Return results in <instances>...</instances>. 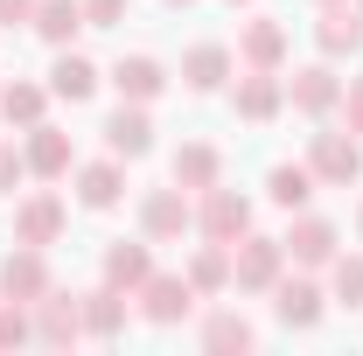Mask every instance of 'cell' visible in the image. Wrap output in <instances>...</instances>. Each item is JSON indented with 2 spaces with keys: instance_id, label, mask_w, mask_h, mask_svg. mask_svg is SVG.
<instances>
[{
  "instance_id": "cell-24",
  "label": "cell",
  "mask_w": 363,
  "mask_h": 356,
  "mask_svg": "<svg viewBox=\"0 0 363 356\" xmlns=\"http://www.w3.org/2000/svg\"><path fill=\"white\" fill-rule=\"evenodd\" d=\"M182 84L189 91H224L230 84V49L224 43H196L182 56Z\"/></svg>"
},
{
  "instance_id": "cell-26",
  "label": "cell",
  "mask_w": 363,
  "mask_h": 356,
  "mask_svg": "<svg viewBox=\"0 0 363 356\" xmlns=\"http://www.w3.org/2000/svg\"><path fill=\"white\" fill-rule=\"evenodd\" d=\"M203 350L210 356H245V350H259V328L245 314H210L203 321Z\"/></svg>"
},
{
  "instance_id": "cell-31",
  "label": "cell",
  "mask_w": 363,
  "mask_h": 356,
  "mask_svg": "<svg viewBox=\"0 0 363 356\" xmlns=\"http://www.w3.org/2000/svg\"><path fill=\"white\" fill-rule=\"evenodd\" d=\"M21 182H28V154H21L14 140H0V196H14Z\"/></svg>"
},
{
  "instance_id": "cell-6",
  "label": "cell",
  "mask_w": 363,
  "mask_h": 356,
  "mask_svg": "<svg viewBox=\"0 0 363 356\" xmlns=\"http://www.w3.org/2000/svg\"><path fill=\"white\" fill-rule=\"evenodd\" d=\"M63 223H70L63 196H56V189H35V196H21V203H14V245H56V238H63Z\"/></svg>"
},
{
  "instance_id": "cell-15",
  "label": "cell",
  "mask_w": 363,
  "mask_h": 356,
  "mask_svg": "<svg viewBox=\"0 0 363 356\" xmlns=\"http://www.w3.org/2000/svg\"><path fill=\"white\" fill-rule=\"evenodd\" d=\"M272 314H279L286 328H315L321 314H328V294H321L315 279H286V272H279V287H272Z\"/></svg>"
},
{
  "instance_id": "cell-1",
  "label": "cell",
  "mask_w": 363,
  "mask_h": 356,
  "mask_svg": "<svg viewBox=\"0 0 363 356\" xmlns=\"http://www.w3.org/2000/svg\"><path fill=\"white\" fill-rule=\"evenodd\" d=\"M279 272H286V245H279V238L245 230V238L230 245V287H238V294H272Z\"/></svg>"
},
{
  "instance_id": "cell-33",
  "label": "cell",
  "mask_w": 363,
  "mask_h": 356,
  "mask_svg": "<svg viewBox=\"0 0 363 356\" xmlns=\"http://www.w3.org/2000/svg\"><path fill=\"white\" fill-rule=\"evenodd\" d=\"M342 126L363 140V77H350V84H342Z\"/></svg>"
},
{
  "instance_id": "cell-32",
  "label": "cell",
  "mask_w": 363,
  "mask_h": 356,
  "mask_svg": "<svg viewBox=\"0 0 363 356\" xmlns=\"http://www.w3.org/2000/svg\"><path fill=\"white\" fill-rule=\"evenodd\" d=\"M126 7H133V0H84V21H91V28H119Z\"/></svg>"
},
{
  "instance_id": "cell-2",
  "label": "cell",
  "mask_w": 363,
  "mask_h": 356,
  "mask_svg": "<svg viewBox=\"0 0 363 356\" xmlns=\"http://www.w3.org/2000/svg\"><path fill=\"white\" fill-rule=\"evenodd\" d=\"M140 230H147V245H175L182 230H196V203H189V189H147L140 196Z\"/></svg>"
},
{
  "instance_id": "cell-5",
  "label": "cell",
  "mask_w": 363,
  "mask_h": 356,
  "mask_svg": "<svg viewBox=\"0 0 363 356\" xmlns=\"http://www.w3.org/2000/svg\"><path fill=\"white\" fill-rule=\"evenodd\" d=\"M196 230H203L210 245H238V238L252 230V203L217 182V189H203V203H196Z\"/></svg>"
},
{
  "instance_id": "cell-34",
  "label": "cell",
  "mask_w": 363,
  "mask_h": 356,
  "mask_svg": "<svg viewBox=\"0 0 363 356\" xmlns=\"http://www.w3.org/2000/svg\"><path fill=\"white\" fill-rule=\"evenodd\" d=\"M35 14V0H0V28H14V21H28Z\"/></svg>"
},
{
  "instance_id": "cell-7",
  "label": "cell",
  "mask_w": 363,
  "mask_h": 356,
  "mask_svg": "<svg viewBox=\"0 0 363 356\" xmlns=\"http://www.w3.org/2000/svg\"><path fill=\"white\" fill-rule=\"evenodd\" d=\"M230 105H238L245 126H272L279 105H286V77H279V70H245L238 91H230Z\"/></svg>"
},
{
  "instance_id": "cell-29",
  "label": "cell",
  "mask_w": 363,
  "mask_h": 356,
  "mask_svg": "<svg viewBox=\"0 0 363 356\" xmlns=\"http://www.w3.org/2000/svg\"><path fill=\"white\" fill-rule=\"evenodd\" d=\"M328 287H335L342 308H363V252H350V259L335 252V259H328Z\"/></svg>"
},
{
  "instance_id": "cell-12",
  "label": "cell",
  "mask_w": 363,
  "mask_h": 356,
  "mask_svg": "<svg viewBox=\"0 0 363 356\" xmlns=\"http://www.w3.org/2000/svg\"><path fill=\"white\" fill-rule=\"evenodd\" d=\"M279 245H286V259H294V266L321 272L328 259H335V245H342V238H335V223H328V217H294V230H286Z\"/></svg>"
},
{
  "instance_id": "cell-18",
  "label": "cell",
  "mask_w": 363,
  "mask_h": 356,
  "mask_svg": "<svg viewBox=\"0 0 363 356\" xmlns=\"http://www.w3.org/2000/svg\"><path fill=\"white\" fill-rule=\"evenodd\" d=\"M168 175H175V189L203 196V189H217V182H224V154H217L210 140H189V147L175 154V168H168Z\"/></svg>"
},
{
  "instance_id": "cell-37",
  "label": "cell",
  "mask_w": 363,
  "mask_h": 356,
  "mask_svg": "<svg viewBox=\"0 0 363 356\" xmlns=\"http://www.w3.org/2000/svg\"><path fill=\"white\" fill-rule=\"evenodd\" d=\"M357 230H363V210H357Z\"/></svg>"
},
{
  "instance_id": "cell-19",
  "label": "cell",
  "mask_w": 363,
  "mask_h": 356,
  "mask_svg": "<svg viewBox=\"0 0 363 356\" xmlns=\"http://www.w3.org/2000/svg\"><path fill=\"white\" fill-rule=\"evenodd\" d=\"M119 196H126V161H119V154L77 168V203H84V210H112Z\"/></svg>"
},
{
  "instance_id": "cell-20",
  "label": "cell",
  "mask_w": 363,
  "mask_h": 356,
  "mask_svg": "<svg viewBox=\"0 0 363 356\" xmlns=\"http://www.w3.org/2000/svg\"><path fill=\"white\" fill-rule=\"evenodd\" d=\"M28 28H35L43 43L70 49V43H77V28H91V21H84V0H35V14H28Z\"/></svg>"
},
{
  "instance_id": "cell-4",
  "label": "cell",
  "mask_w": 363,
  "mask_h": 356,
  "mask_svg": "<svg viewBox=\"0 0 363 356\" xmlns=\"http://www.w3.org/2000/svg\"><path fill=\"white\" fill-rule=\"evenodd\" d=\"M308 168H315V182H328V189H350V182L363 175V140L342 126V133H315L308 140Z\"/></svg>"
},
{
  "instance_id": "cell-14",
  "label": "cell",
  "mask_w": 363,
  "mask_h": 356,
  "mask_svg": "<svg viewBox=\"0 0 363 356\" xmlns=\"http://www.w3.org/2000/svg\"><path fill=\"white\" fill-rule=\"evenodd\" d=\"M105 133V147L119 154V161H140L147 147H154V119H147V105H133V98H119V112L98 126Z\"/></svg>"
},
{
  "instance_id": "cell-23",
  "label": "cell",
  "mask_w": 363,
  "mask_h": 356,
  "mask_svg": "<svg viewBox=\"0 0 363 356\" xmlns=\"http://www.w3.org/2000/svg\"><path fill=\"white\" fill-rule=\"evenodd\" d=\"M91 91H98V63H91V56H77V49H63V56H56V70H49V98L84 105Z\"/></svg>"
},
{
  "instance_id": "cell-11",
  "label": "cell",
  "mask_w": 363,
  "mask_h": 356,
  "mask_svg": "<svg viewBox=\"0 0 363 356\" xmlns=\"http://www.w3.org/2000/svg\"><path fill=\"white\" fill-rule=\"evenodd\" d=\"M286 98H294V112L328 119V112L342 105V77H335L328 63H308V70H294V77H286Z\"/></svg>"
},
{
  "instance_id": "cell-17",
  "label": "cell",
  "mask_w": 363,
  "mask_h": 356,
  "mask_svg": "<svg viewBox=\"0 0 363 356\" xmlns=\"http://www.w3.org/2000/svg\"><path fill=\"white\" fill-rule=\"evenodd\" d=\"M105 77H112V91H119V98H133V105H154V98L168 91V70H161L154 56H119Z\"/></svg>"
},
{
  "instance_id": "cell-22",
  "label": "cell",
  "mask_w": 363,
  "mask_h": 356,
  "mask_svg": "<svg viewBox=\"0 0 363 356\" xmlns=\"http://www.w3.org/2000/svg\"><path fill=\"white\" fill-rule=\"evenodd\" d=\"M77 308H84V335H98V343H112L126 328V294L119 287H91V294H77Z\"/></svg>"
},
{
  "instance_id": "cell-35",
  "label": "cell",
  "mask_w": 363,
  "mask_h": 356,
  "mask_svg": "<svg viewBox=\"0 0 363 356\" xmlns=\"http://www.w3.org/2000/svg\"><path fill=\"white\" fill-rule=\"evenodd\" d=\"M168 7H196V0H168Z\"/></svg>"
},
{
  "instance_id": "cell-13",
  "label": "cell",
  "mask_w": 363,
  "mask_h": 356,
  "mask_svg": "<svg viewBox=\"0 0 363 356\" xmlns=\"http://www.w3.org/2000/svg\"><path fill=\"white\" fill-rule=\"evenodd\" d=\"M238 63H245V70H279V63H286V21L252 14L245 35H238Z\"/></svg>"
},
{
  "instance_id": "cell-36",
  "label": "cell",
  "mask_w": 363,
  "mask_h": 356,
  "mask_svg": "<svg viewBox=\"0 0 363 356\" xmlns=\"http://www.w3.org/2000/svg\"><path fill=\"white\" fill-rule=\"evenodd\" d=\"M230 7H252V0H230Z\"/></svg>"
},
{
  "instance_id": "cell-10",
  "label": "cell",
  "mask_w": 363,
  "mask_h": 356,
  "mask_svg": "<svg viewBox=\"0 0 363 356\" xmlns=\"http://www.w3.org/2000/svg\"><path fill=\"white\" fill-rule=\"evenodd\" d=\"M0 294H7V301H21V308H35V301L49 294V259H43V245L7 252V266H0Z\"/></svg>"
},
{
  "instance_id": "cell-27",
  "label": "cell",
  "mask_w": 363,
  "mask_h": 356,
  "mask_svg": "<svg viewBox=\"0 0 363 356\" xmlns=\"http://www.w3.org/2000/svg\"><path fill=\"white\" fill-rule=\"evenodd\" d=\"M266 196L279 203V210H308V196H315V168L308 161H279L266 175Z\"/></svg>"
},
{
  "instance_id": "cell-38",
  "label": "cell",
  "mask_w": 363,
  "mask_h": 356,
  "mask_svg": "<svg viewBox=\"0 0 363 356\" xmlns=\"http://www.w3.org/2000/svg\"><path fill=\"white\" fill-rule=\"evenodd\" d=\"M321 7H328V0H321Z\"/></svg>"
},
{
  "instance_id": "cell-28",
  "label": "cell",
  "mask_w": 363,
  "mask_h": 356,
  "mask_svg": "<svg viewBox=\"0 0 363 356\" xmlns=\"http://www.w3.org/2000/svg\"><path fill=\"white\" fill-rule=\"evenodd\" d=\"M189 287H196V301L224 294L230 287V245H203V252L189 259Z\"/></svg>"
},
{
  "instance_id": "cell-8",
  "label": "cell",
  "mask_w": 363,
  "mask_h": 356,
  "mask_svg": "<svg viewBox=\"0 0 363 356\" xmlns=\"http://www.w3.org/2000/svg\"><path fill=\"white\" fill-rule=\"evenodd\" d=\"M28 314H35V343H49V350H70V343L84 335V308H77V294H56V287H49Z\"/></svg>"
},
{
  "instance_id": "cell-21",
  "label": "cell",
  "mask_w": 363,
  "mask_h": 356,
  "mask_svg": "<svg viewBox=\"0 0 363 356\" xmlns=\"http://www.w3.org/2000/svg\"><path fill=\"white\" fill-rule=\"evenodd\" d=\"M105 287H119V294H126V301H133L140 294V279H147V272H154V252H147V245H126V238H119V245H105Z\"/></svg>"
},
{
  "instance_id": "cell-3",
  "label": "cell",
  "mask_w": 363,
  "mask_h": 356,
  "mask_svg": "<svg viewBox=\"0 0 363 356\" xmlns=\"http://www.w3.org/2000/svg\"><path fill=\"white\" fill-rule=\"evenodd\" d=\"M133 301H140V314H147L154 328H175V321L196 314V287H189V272H147Z\"/></svg>"
},
{
  "instance_id": "cell-25",
  "label": "cell",
  "mask_w": 363,
  "mask_h": 356,
  "mask_svg": "<svg viewBox=\"0 0 363 356\" xmlns=\"http://www.w3.org/2000/svg\"><path fill=\"white\" fill-rule=\"evenodd\" d=\"M43 112H49V84H28V77H14V84H0V119L7 126H43Z\"/></svg>"
},
{
  "instance_id": "cell-9",
  "label": "cell",
  "mask_w": 363,
  "mask_h": 356,
  "mask_svg": "<svg viewBox=\"0 0 363 356\" xmlns=\"http://www.w3.org/2000/svg\"><path fill=\"white\" fill-rule=\"evenodd\" d=\"M315 49L328 56V63L363 49V7H357V0H328V7H321V21H315Z\"/></svg>"
},
{
  "instance_id": "cell-16",
  "label": "cell",
  "mask_w": 363,
  "mask_h": 356,
  "mask_svg": "<svg viewBox=\"0 0 363 356\" xmlns=\"http://www.w3.org/2000/svg\"><path fill=\"white\" fill-rule=\"evenodd\" d=\"M21 154H28V175H43V182H63L70 175V168H77V154H70V133H56V126H28V147H21Z\"/></svg>"
},
{
  "instance_id": "cell-39",
  "label": "cell",
  "mask_w": 363,
  "mask_h": 356,
  "mask_svg": "<svg viewBox=\"0 0 363 356\" xmlns=\"http://www.w3.org/2000/svg\"><path fill=\"white\" fill-rule=\"evenodd\" d=\"M357 7H363V0H357Z\"/></svg>"
},
{
  "instance_id": "cell-30",
  "label": "cell",
  "mask_w": 363,
  "mask_h": 356,
  "mask_svg": "<svg viewBox=\"0 0 363 356\" xmlns=\"http://www.w3.org/2000/svg\"><path fill=\"white\" fill-rule=\"evenodd\" d=\"M14 343H35V314L21 301H0V350H14Z\"/></svg>"
}]
</instances>
